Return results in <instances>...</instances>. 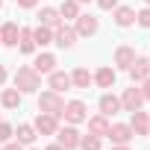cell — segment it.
<instances>
[{
  "label": "cell",
  "mask_w": 150,
  "mask_h": 150,
  "mask_svg": "<svg viewBox=\"0 0 150 150\" xmlns=\"http://www.w3.org/2000/svg\"><path fill=\"white\" fill-rule=\"evenodd\" d=\"M44 150H65V147H62V144H59V141H56V144H47V147H44Z\"/></svg>",
  "instance_id": "34"
},
{
  "label": "cell",
  "mask_w": 150,
  "mask_h": 150,
  "mask_svg": "<svg viewBox=\"0 0 150 150\" xmlns=\"http://www.w3.org/2000/svg\"><path fill=\"white\" fill-rule=\"evenodd\" d=\"M62 109H65V100H62V94L59 91H41V97H38V112H47V115H62Z\"/></svg>",
  "instance_id": "2"
},
{
  "label": "cell",
  "mask_w": 150,
  "mask_h": 150,
  "mask_svg": "<svg viewBox=\"0 0 150 150\" xmlns=\"http://www.w3.org/2000/svg\"><path fill=\"white\" fill-rule=\"evenodd\" d=\"M38 24H44V27L56 30V27L62 24V15H59V9H53V6H44V9L38 12Z\"/></svg>",
  "instance_id": "19"
},
{
  "label": "cell",
  "mask_w": 150,
  "mask_h": 150,
  "mask_svg": "<svg viewBox=\"0 0 150 150\" xmlns=\"http://www.w3.org/2000/svg\"><path fill=\"white\" fill-rule=\"evenodd\" d=\"M0 121H3V118H0Z\"/></svg>",
  "instance_id": "42"
},
{
  "label": "cell",
  "mask_w": 150,
  "mask_h": 150,
  "mask_svg": "<svg viewBox=\"0 0 150 150\" xmlns=\"http://www.w3.org/2000/svg\"><path fill=\"white\" fill-rule=\"evenodd\" d=\"M112 150H129V144H115Z\"/></svg>",
  "instance_id": "36"
},
{
  "label": "cell",
  "mask_w": 150,
  "mask_h": 150,
  "mask_svg": "<svg viewBox=\"0 0 150 150\" xmlns=\"http://www.w3.org/2000/svg\"><path fill=\"white\" fill-rule=\"evenodd\" d=\"M86 121H88V132L91 135L106 138V132H109V118L106 115H94V118H86Z\"/></svg>",
  "instance_id": "20"
},
{
  "label": "cell",
  "mask_w": 150,
  "mask_h": 150,
  "mask_svg": "<svg viewBox=\"0 0 150 150\" xmlns=\"http://www.w3.org/2000/svg\"><path fill=\"white\" fill-rule=\"evenodd\" d=\"M135 24H138V27H144V30H150V6H144V9H138V12H135Z\"/></svg>",
  "instance_id": "28"
},
{
  "label": "cell",
  "mask_w": 150,
  "mask_h": 150,
  "mask_svg": "<svg viewBox=\"0 0 150 150\" xmlns=\"http://www.w3.org/2000/svg\"><path fill=\"white\" fill-rule=\"evenodd\" d=\"M15 88H18L21 94H35V91L41 88V74H35L33 65L18 68V71H15Z\"/></svg>",
  "instance_id": "1"
},
{
  "label": "cell",
  "mask_w": 150,
  "mask_h": 150,
  "mask_svg": "<svg viewBox=\"0 0 150 150\" xmlns=\"http://www.w3.org/2000/svg\"><path fill=\"white\" fill-rule=\"evenodd\" d=\"M33 71H35V74H50V71H56V56H53V53H38L35 62H33Z\"/></svg>",
  "instance_id": "17"
},
{
  "label": "cell",
  "mask_w": 150,
  "mask_h": 150,
  "mask_svg": "<svg viewBox=\"0 0 150 150\" xmlns=\"http://www.w3.org/2000/svg\"><path fill=\"white\" fill-rule=\"evenodd\" d=\"M100 115H106V118H112V115H118L121 112V97H115L112 91H106L103 97H100Z\"/></svg>",
  "instance_id": "15"
},
{
  "label": "cell",
  "mask_w": 150,
  "mask_h": 150,
  "mask_svg": "<svg viewBox=\"0 0 150 150\" xmlns=\"http://www.w3.org/2000/svg\"><path fill=\"white\" fill-rule=\"evenodd\" d=\"M56 141H59L65 150H77V147H80V132H77V127H74V124L59 127V129H56Z\"/></svg>",
  "instance_id": "7"
},
{
  "label": "cell",
  "mask_w": 150,
  "mask_h": 150,
  "mask_svg": "<svg viewBox=\"0 0 150 150\" xmlns=\"http://www.w3.org/2000/svg\"><path fill=\"white\" fill-rule=\"evenodd\" d=\"M77 35H94L97 30H100V21L94 18V15H77Z\"/></svg>",
  "instance_id": "12"
},
{
  "label": "cell",
  "mask_w": 150,
  "mask_h": 150,
  "mask_svg": "<svg viewBox=\"0 0 150 150\" xmlns=\"http://www.w3.org/2000/svg\"><path fill=\"white\" fill-rule=\"evenodd\" d=\"M59 118H65V124H74V127H77V124H83V121L88 118V109H86L83 100H68Z\"/></svg>",
  "instance_id": "3"
},
{
  "label": "cell",
  "mask_w": 150,
  "mask_h": 150,
  "mask_svg": "<svg viewBox=\"0 0 150 150\" xmlns=\"http://www.w3.org/2000/svg\"><path fill=\"white\" fill-rule=\"evenodd\" d=\"M77 38H80V35H77V30L68 27L65 21L53 30V44H59V47H65V50H71L74 44H77Z\"/></svg>",
  "instance_id": "4"
},
{
  "label": "cell",
  "mask_w": 150,
  "mask_h": 150,
  "mask_svg": "<svg viewBox=\"0 0 150 150\" xmlns=\"http://www.w3.org/2000/svg\"><path fill=\"white\" fill-rule=\"evenodd\" d=\"M33 41H35V47H47V44H53V30L44 27V24H38V27L33 30Z\"/></svg>",
  "instance_id": "22"
},
{
  "label": "cell",
  "mask_w": 150,
  "mask_h": 150,
  "mask_svg": "<svg viewBox=\"0 0 150 150\" xmlns=\"http://www.w3.org/2000/svg\"><path fill=\"white\" fill-rule=\"evenodd\" d=\"M144 3H147V6H150V0H144Z\"/></svg>",
  "instance_id": "39"
},
{
  "label": "cell",
  "mask_w": 150,
  "mask_h": 150,
  "mask_svg": "<svg viewBox=\"0 0 150 150\" xmlns=\"http://www.w3.org/2000/svg\"><path fill=\"white\" fill-rule=\"evenodd\" d=\"M71 83H74V88H88L94 83V77L88 74V68H77V71L71 74Z\"/></svg>",
  "instance_id": "23"
},
{
  "label": "cell",
  "mask_w": 150,
  "mask_h": 150,
  "mask_svg": "<svg viewBox=\"0 0 150 150\" xmlns=\"http://www.w3.org/2000/svg\"><path fill=\"white\" fill-rule=\"evenodd\" d=\"M3 150H24V144H18V141H6Z\"/></svg>",
  "instance_id": "33"
},
{
  "label": "cell",
  "mask_w": 150,
  "mask_h": 150,
  "mask_svg": "<svg viewBox=\"0 0 150 150\" xmlns=\"http://www.w3.org/2000/svg\"><path fill=\"white\" fill-rule=\"evenodd\" d=\"M3 83H6V68L0 65V86H3Z\"/></svg>",
  "instance_id": "35"
},
{
  "label": "cell",
  "mask_w": 150,
  "mask_h": 150,
  "mask_svg": "<svg viewBox=\"0 0 150 150\" xmlns=\"http://www.w3.org/2000/svg\"><path fill=\"white\" fill-rule=\"evenodd\" d=\"M35 138H38V132H35V127H33V124H18V129H15V141H18V144L30 147Z\"/></svg>",
  "instance_id": "18"
},
{
  "label": "cell",
  "mask_w": 150,
  "mask_h": 150,
  "mask_svg": "<svg viewBox=\"0 0 150 150\" xmlns=\"http://www.w3.org/2000/svg\"><path fill=\"white\" fill-rule=\"evenodd\" d=\"M97 6H100V9H106V12H112V9L118 6V0H97Z\"/></svg>",
  "instance_id": "30"
},
{
  "label": "cell",
  "mask_w": 150,
  "mask_h": 150,
  "mask_svg": "<svg viewBox=\"0 0 150 150\" xmlns=\"http://www.w3.org/2000/svg\"><path fill=\"white\" fill-rule=\"evenodd\" d=\"M80 150H100V135H80Z\"/></svg>",
  "instance_id": "27"
},
{
  "label": "cell",
  "mask_w": 150,
  "mask_h": 150,
  "mask_svg": "<svg viewBox=\"0 0 150 150\" xmlns=\"http://www.w3.org/2000/svg\"><path fill=\"white\" fill-rule=\"evenodd\" d=\"M135 47H129V44H121L118 50H115V68H121V71H129V65L135 62Z\"/></svg>",
  "instance_id": "10"
},
{
  "label": "cell",
  "mask_w": 150,
  "mask_h": 150,
  "mask_svg": "<svg viewBox=\"0 0 150 150\" xmlns=\"http://www.w3.org/2000/svg\"><path fill=\"white\" fill-rule=\"evenodd\" d=\"M129 115H132V121H129L132 132H135V135H150V115L141 112V109H135V112H129Z\"/></svg>",
  "instance_id": "13"
},
{
  "label": "cell",
  "mask_w": 150,
  "mask_h": 150,
  "mask_svg": "<svg viewBox=\"0 0 150 150\" xmlns=\"http://www.w3.org/2000/svg\"><path fill=\"white\" fill-rule=\"evenodd\" d=\"M59 15H62V21H77V15H80V3H77V0H62Z\"/></svg>",
  "instance_id": "25"
},
{
  "label": "cell",
  "mask_w": 150,
  "mask_h": 150,
  "mask_svg": "<svg viewBox=\"0 0 150 150\" xmlns=\"http://www.w3.org/2000/svg\"><path fill=\"white\" fill-rule=\"evenodd\" d=\"M30 150H35V147H30Z\"/></svg>",
  "instance_id": "40"
},
{
  "label": "cell",
  "mask_w": 150,
  "mask_h": 150,
  "mask_svg": "<svg viewBox=\"0 0 150 150\" xmlns=\"http://www.w3.org/2000/svg\"><path fill=\"white\" fill-rule=\"evenodd\" d=\"M147 62H150V56H147Z\"/></svg>",
  "instance_id": "41"
},
{
  "label": "cell",
  "mask_w": 150,
  "mask_h": 150,
  "mask_svg": "<svg viewBox=\"0 0 150 150\" xmlns=\"http://www.w3.org/2000/svg\"><path fill=\"white\" fill-rule=\"evenodd\" d=\"M141 94H144V100H150V77L141 83Z\"/></svg>",
  "instance_id": "32"
},
{
  "label": "cell",
  "mask_w": 150,
  "mask_h": 150,
  "mask_svg": "<svg viewBox=\"0 0 150 150\" xmlns=\"http://www.w3.org/2000/svg\"><path fill=\"white\" fill-rule=\"evenodd\" d=\"M77 3H80V6H83V3H91V0H77Z\"/></svg>",
  "instance_id": "37"
},
{
  "label": "cell",
  "mask_w": 150,
  "mask_h": 150,
  "mask_svg": "<svg viewBox=\"0 0 150 150\" xmlns=\"http://www.w3.org/2000/svg\"><path fill=\"white\" fill-rule=\"evenodd\" d=\"M0 103H3V109H18V106H21V91H18V88H3Z\"/></svg>",
  "instance_id": "24"
},
{
  "label": "cell",
  "mask_w": 150,
  "mask_h": 150,
  "mask_svg": "<svg viewBox=\"0 0 150 150\" xmlns=\"http://www.w3.org/2000/svg\"><path fill=\"white\" fill-rule=\"evenodd\" d=\"M112 21H115L121 30H127V27L135 24V9H132V6H115V9H112Z\"/></svg>",
  "instance_id": "9"
},
{
  "label": "cell",
  "mask_w": 150,
  "mask_h": 150,
  "mask_svg": "<svg viewBox=\"0 0 150 150\" xmlns=\"http://www.w3.org/2000/svg\"><path fill=\"white\" fill-rule=\"evenodd\" d=\"M15 3H18L21 9H35V3H38V0H15Z\"/></svg>",
  "instance_id": "31"
},
{
  "label": "cell",
  "mask_w": 150,
  "mask_h": 150,
  "mask_svg": "<svg viewBox=\"0 0 150 150\" xmlns=\"http://www.w3.org/2000/svg\"><path fill=\"white\" fill-rule=\"evenodd\" d=\"M12 135H15V127H12V124H6V121H0V144H6Z\"/></svg>",
  "instance_id": "29"
},
{
  "label": "cell",
  "mask_w": 150,
  "mask_h": 150,
  "mask_svg": "<svg viewBox=\"0 0 150 150\" xmlns=\"http://www.w3.org/2000/svg\"><path fill=\"white\" fill-rule=\"evenodd\" d=\"M35 132L38 135H56V129H59V118L56 115H47V112H38V118H35Z\"/></svg>",
  "instance_id": "8"
},
{
  "label": "cell",
  "mask_w": 150,
  "mask_h": 150,
  "mask_svg": "<svg viewBox=\"0 0 150 150\" xmlns=\"http://www.w3.org/2000/svg\"><path fill=\"white\" fill-rule=\"evenodd\" d=\"M129 77H132V83H144L150 77V62L141 59V56H135V62L129 65Z\"/></svg>",
  "instance_id": "16"
},
{
  "label": "cell",
  "mask_w": 150,
  "mask_h": 150,
  "mask_svg": "<svg viewBox=\"0 0 150 150\" xmlns=\"http://www.w3.org/2000/svg\"><path fill=\"white\" fill-rule=\"evenodd\" d=\"M18 50H21V53H27V56H30V53H35V41H33V30H27V27L21 30V35H18Z\"/></svg>",
  "instance_id": "26"
},
{
  "label": "cell",
  "mask_w": 150,
  "mask_h": 150,
  "mask_svg": "<svg viewBox=\"0 0 150 150\" xmlns=\"http://www.w3.org/2000/svg\"><path fill=\"white\" fill-rule=\"evenodd\" d=\"M115 77H118V74H115V68L103 65V68L94 74V83H97L100 88H112V86H115Z\"/></svg>",
  "instance_id": "21"
},
{
  "label": "cell",
  "mask_w": 150,
  "mask_h": 150,
  "mask_svg": "<svg viewBox=\"0 0 150 150\" xmlns=\"http://www.w3.org/2000/svg\"><path fill=\"white\" fill-rule=\"evenodd\" d=\"M106 138H109L112 144H129V141L135 138V132H132V127H129V124H109Z\"/></svg>",
  "instance_id": "6"
},
{
  "label": "cell",
  "mask_w": 150,
  "mask_h": 150,
  "mask_svg": "<svg viewBox=\"0 0 150 150\" xmlns=\"http://www.w3.org/2000/svg\"><path fill=\"white\" fill-rule=\"evenodd\" d=\"M0 9H3V0H0Z\"/></svg>",
  "instance_id": "38"
},
{
  "label": "cell",
  "mask_w": 150,
  "mask_h": 150,
  "mask_svg": "<svg viewBox=\"0 0 150 150\" xmlns=\"http://www.w3.org/2000/svg\"><path fill=\"white\" fill-rule=\"evenodd\" d=\"M50 77V91H68V88H74V83H71V74H65V71H50L47 74Z\"/></svg>",
  "instance_id": "14"
},
{
  "label": "cell",
  "mask_w": 150,
  "mask_h": 150,
  "mask_svg": "<svg viewBox=\"0 0 150 150\" xmlns=\"http://www.w3.org/2000/svg\"><path fill=\"white\" fill-rule=\"evenodd\" d=\"M144 106V94H141V88H135V83H132V88H124V94H121V109L124 112H135V109H141Z\"/></svg>",
  "instance_id": "5"
},
{
  "label": "cell",
  "mask_w": 150,
  "mask_h": 150,
  "mask_svg": "<svg viewBox=\"0 0 150 150\" xmlns=\"http://www.w3.org/2000/svg\"><path fill=\"white\" fill-rule=\"evenodd\" d=\"M18 35H21V27L15 21H6L3 27H0V44L6 47H18Z\"/></svg>",
  "instance_id": "11"
}]
</instances>
